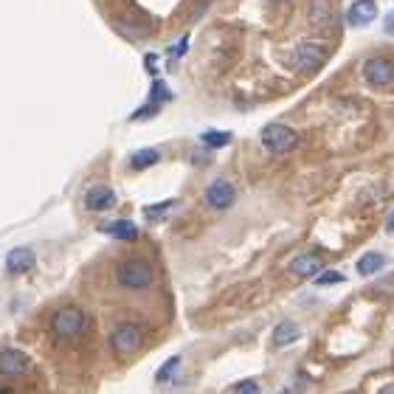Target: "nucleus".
Listing matches in <instances>:
<instances>
[{
	"label": "nucleus",
	"mask_w": 394,
	"mask_h": 394,
	"mask_svg": "<svg viewBox=\"0 0 394 394\" xmlns=\"http://www.w3.org/2000/svg\"><path fill=\"white\" fill-rule=\"evenodd\" d=\"M85 327H87V318H85V313L79 307H63L51 321V336L56 341L68 344V341H76L82 336Z\"/></svg>",
	"instance_id": "f257e3e1"
},
{
	"label": "nucleus",
	"mask_w": 394,
	"mask_h": 394,
	"mask_svg": "<svg viewBox=\"0 0 394 394\" xmlns=\"http://www.w3.org/2000/svg\"><path fill=\"white\" fill-rule=\"evenodd\" d=\"M144 344V329L133 321H124V324H118L113 332H110V352L116 358H130L141 349Z\"/></svg>",
	"instance_id": "f03ea898"
},
{
	"label": "nucleus",
	"mask_w": 394,
	"mask_h": 394,
	"mask_svg": "<svg viewBox=\"0 0 394 394\" xmlns=\"http://www.w3.org/2000/svg\"><path fill=\"white\" fill-rule=\"evenodd\" d=\"M186 45H189V37H184V40H180V43H177V45H175V48H172L169 54H172V56H184V51H186Z\"/></svg>",
	"instance_id": "393cba45"
},
{
	"label": "nucleus",
	"mask_w": 394,
	"mask_h": 394,
	"mask_svg": "<svg viewBox=\"0 0 394 394\" xmlns=\"http://www.w3.org/2000/svg\"><path fill=\"white\" fill-rule=\"evenodd\" d=\"M307 17L318 34H332V28H336V12H332L329 0H310Z\"/></svg>",
	"instance_id": "6e6552de"
},
{
	"label": "nucleus",
	"mask_w": 394,
	"mask_h": 394,
	"mask_svg": "<svg viewBox=\"0 0 394 394\" xmlns=\"http://www.w3.org/2000/svg\"><path fill=\"white\" fill-rule=\"evenodd\" d=\"M262 144H265L267 153L282 155V153H290V149L298 144V135L285 124H267V127H262Z\"/></svg>",
	"instance_id": "20e7f679"
},
{
	"label": "nucleus",
	"mask_w": 394,
	"mask_h": 394,
	"mask_svg": "<svg viewBox=\"0 0 394 394\" xmlns=\"http://www.w3.org/2000/svg\"><path fill=\"white\" fill-rule=\"evenodd\" d=\"M85 206L90 211H107L110 206H116V192L110 186H105V184L90 186L87 195H85Z\"/></svg>",
	"instance_id": "f8f14e48"
},
{
	"label": "nucleus",
	"mask_w": 394,
	"mask_h": 394,
	"mask_svg": "<svg viewBox=\"0 0 394 394\" xmlns=\"http://www.w3.org/2000/svg\"><path fill=\"white\" fill-rule=\"evenodd\" d=\"M234 200H237V192H234V186L228 184V180H215L208 189H206V203L211 206V208H217V211H226V208H231L234 206Z\"/></svg>",
	"instance_id": "1a4fd4ad"
},
{
	"label": "nucleus",
	"mask_w": 394,
	"mask_h": 394,
	"mask_svg": "<svg viewBox=\"0 0 394 394\" xmlns=\"http://www.w3.org/2000/svg\"><path fill=\"white\" fill-rule=\"evenodd\" d=\"M234 394H262V391H259V386L254 380H242V383H237Z\"/></svg>",
	"instance_id": "5701e85b"
},
{
	"label": "nucleus",
	"mask_w": 394,
	"mask_h": 394,
	"mask_svg": "<svg viewBox=\"0 0 394 394\" xmlns=\"http://www.w3.org/2000/svg\"><path fill=\"white\" fill-rule=\"evenodd\" d=\"M383 262H386L383 254H375V251H372V254H366V256L358 259V274H360V276H375L377 270L383 267Z\"/></svg>",
	"instance_id": "f3484780"
},
{
	"label": "nucleus",
	"mask_w": 394,
	"mask_h": 394,
	"mask_svg": "<svg viewBox=\"0 0 394 394\" xmlns=\"http://www.w3.org/2000/svg\"><path fill=\"white\" fill-rule=\"evenodd\" d=\"M107 237H116V239H135L138 237V228H135V223H130V220H113V223H107L105 228H102Z\"/></svg>",
	"instance_id": "2eb2a0df"
},
{
	"label": "nucleus",
	"mask_w": 394,
	"mask_h": 394,
	"mask_svg": "<svg viewBox=\"0 0 394 394\" xmlns=\"http://www.w3.org/2000/svg\"><path fill=\"white\" fill-rule=\"evenodd\" d=\"M177 366H180V358L175 355V358H169V363H164V366L158 369V375H155V380H158V383H166V380H169V377L175 375V369H177Z\"/></svg>",
	"instance_id": "412c9836"
},
{
	"label": "nucleus",
	"mask_w": 394,
	"mask_h": 394,
	"mask_svg": "<svg viewBox=\"0 0 394 394\" xmlns=\"http://www.w3.org/2000/svg\"><path fill=\"white\" fill-rule=\"evenodd\" d=\"M161 161V153L158 149H138V153H133V158H130V166L133 169H149V166H155Z\"/></svg>",
	"instance_id": "dca6fc26"
},
{
	"label": "nucleus",
	"mask_w": 394,
	"mask_h": 394,
	"mask_svg": "<svg viewBox=\"0 0 394 394\" xmlns=\"http://www.w3.org/2000/svg\"><path fill=\"white\" fill-rule=\"evenodd\" d=\"M377 394H394V383H388V386H383Z\"/></svg>",
	"instance_id": "a878e982"
},
{
	"label": "nucleus",
	"mask_w": 394,
	"mask_h": 394,
	"mask_svg": "<svg viewBox=\"0 0 394 394\" xmlns=\"http://www.w3.org/2000/svg\"><path fill=\"white\" fill-rule=\"evenodd\" d=\"M231 133H226V130H206L203 135H200V141L208 146V149H220V146H226V144H231Z\"/></svg>",
	"instance_id": "a211bd4d"
},
{
	"label": "nucleus",
	"mask_w": 394,
	"mask_h": 394,
	"mask_svg": "<svg viewBox=\"0 0 394 394\" xmlns=\"http://www.w3.org/2000/svg\"><path fill=\"white\" fill-rule=\"evenodd\" d=\"M32 267H34V251H32V248L17 245V248L9 251V256H6V270H9L12 276H20V274H25V270H32Z\"/></svg>",
	"instance_id": "9b49d317"
},
{
	"label": "nucleus",
	"mask_w": 394,
	"mask_h": 394,
	"mask_svg": "<svg viewBox=\"0 0 394 394\" xmlns=\"http://www.w3.org/2000/svg\"><path fill=\"white\" fill-rule=\"evenodd\" d=\"M375 17H377V6H375V0H355V3L347 9V23H349L352 28H363V25H369Z\"/></svg>",
	"instance_id": "9d476101"
},
{
	"label": "nucleus",
	"mask_w": 394,
	"mask_h": 394,
	"mask_svg": "<svg viewBox=\"0 0 394 394\" xmlns=\"http://www.w3.org/2000/svg\"><path fill=\"white\" fill-rule=\"evenodd\" d=\"M290 270H293L296 276H301V279H313V276H318L321 270H324V262L316 254H301V256H296L290 262Z\"/></svg>",
	"instance_id": "ddd939ff"
},
{
	"label": "nucleus",
	"mask_w": 394,
	"mask_h": 394,
	"mask_svg": "<svg viewBox=\"0 0 394 394\" xmlns=\"http://www.w3.org/2000/svg\"><path fill=\"white\" fill-rule=\"evenodd\" d=\"M293 63L301 74H316L324 63H327V51L318 43H301L293 54Z\"/></svg>",
	"instance_id": "39448f33"
},
{
	"label": "nucleus",
	"mask_w": 394,
	"mask_h": 394,
	"mask_svg": "<svg viewBox=\"0 0 394 394\" xmlns=\"http://www.w3.org/2000/svg\"><path fill=\"white\" fill-rule=\"evenodd\" d=\"M0 394H14V391L12 388H0Z\"/></svg>",
	"instance_id": "cd10ccee"
},
{
	"label": "nucleus",
	"mask_w": 394,
	"mask_h": 394,
	"mask_svg": "<svg viewBox=\"0 0 394 394\" xmlns=\"http://www.w3.org/2000/svg\"><path fill=\"white\" fill-rule=\"evenodd\" d=\"M313 279H316V285H338V282H344V274H338V270H321Z\"/></svg>",
	"instance_id": "4be33fe9"
},
{
	"label": "nucleus",
	"mask_w": 394,
	"mask_h": 394,
	"mask_svg": "<svg viewBox=\"0 0 394 394\" xmlns=\"http://www.w3.org/2000/svg\"><path fill=\"white\" fill-rule=\"evenodd\" d=\"M270 3H282V0H270Z\"/></svg>",
	"instance_id": "c85d7f7f"
},
{
	"label": "nucleus",
	"mask_w": 394,
	"mask_h": 394,
	"mask_svg": "<svg viewBox=\"0 0 394 394\" xmlns=\"http://www.w3.org/2000/svg\"><path fill=\"white\" fill-rule=\"evenodd\" d=\"M32 372V358L20 349H0V375L3 377H20Z\"/></svg>",
	"instance_id": "0eeeda50"
},
{
	"label": "nucleus",
	"mask_w": 394,
	"mask_h": 394,
	"mask_svg": "<svg viewBox=\"0 0 394 394\" xmlns=\"http://www.w3.org/2000/svg\"><path fill=\"white\" fill-rule=\"evenodd\" d=\"M172 206H175V200H164V203H158V206H146V208H144V217H146V220H158V217L166 215Z\"/></svg>",
	"instance_id": "aec40b11"
},
{
	"label": "nucleus",
	"mask_w": 394,
	"mask_h": 394,
	"mask_svg": "<svg viewBox=\"0 0 394 394\" xmlns=\"http://www.w3.org/2000/svg\"><path fill=\"white\" fill-rule=\"evenodd\" d=\"M363 79L375 87H386L394 82V63L388 56H372L363 63Z\"/></svg>",
	"instance_id": "423d86ee"
},
{
	"label": "nucleus",
	"mask_w": 394,
	"mask_h": 394,
	"mask_svg": "<svg viewBox=\"0 0 394 394\" xmlns=\"http://www.w3.org/2000/svg\"><path fill=\"white\" fill-rule=\"evenodd\" d=\"M155 113H158V105H146V107H141V110H135V113H133V121L149 118V116H155Z\"/></svg>",
	"instance_id": "b1692460"
},
{
	"label": "nucleus",
	"mask_w": 394,
	"mask_h": 394,
	"mask_svg": "<svg viewBox=\"0 0 394 394\" xmlns=\"http://www.w3.org/2000/svg\"><path fill=\"white\" fill-rule=\"evenodd\" d=\"M298 338H301V327L296 321L285 318L282 324H276V329H274V344L276 347H287V344H293Z\"/></svg>",
	"instance_id": "4468645a"
},
{
	"label": "nucleus",
	"mask_w": 394,
	"mask_h": 394,
	"mask_svg": "<svg viewBox=\"0 0 394 394\" xmlns=\"http://www.w3.org/2000/svg\"><path fill=\"white\" fill-rule=\"evenodd\" d=\"M386 228L394 234V211H391V215H388V223H386Z\"/></svg>",
	"instance_id": "bb28decb"
},
{
	"label": "nucleus",
	"mask_w": 394,
	"mask_h": 394,
	"mask_svg": "<svg viewBox=\"0 0 394 394\" xmlns=\"http://www.w3.org/2000/svg\"><path fill=\"white\" fill-rule=\"evenodd\" d=\"M118 285H124L130 290H144L153 282V267H149L144 259H127L118 265Z\"/></svg>",
	"instance_id": "7ed1b4c3"
},
{
	"label": "nucleus",
	"mask_w": 394,
	"mask_h": 394,
	"mask_svg": "<svg viewBox=\"0 0 394 394\" xmlns=\"http://www.w3.org/2000/svg\"><path fill=\"white\" fill-rule=\"evenodd\" d=\"M169 99H172L169 87H166L161 79H155V82H153V90H149V102H153V105H161V102H169Z\"/></svg>",
	"instance_id": "6ab92c4d"
}]
</instances>
